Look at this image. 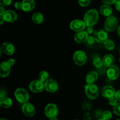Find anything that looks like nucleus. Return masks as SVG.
Instances as JSON below:
<instances>
[{"label":"nucleus","instance_id":"nucleus-1","mask_svg":"<svg viewBox=\"0 0 120 120\" xmlns=\"http://www.w3.org/2000/svg\"><path fill=\"white\" fill-rule=\"evenodd\" d=\"M99 19V14L96 9H91L87 11L84 14L83 21L85 23L86 27L92 26L97 24Z\"/></svg>","mask_w":120,"mask_h":120},{"label":"nucleus","instance_id":"nucleus-2","mask_svg":"<svg viewBox=\"0 0 120 120\" xmlns=\"http://www.w3.org/2000/svg\"><path fill=\"white\" fill-rule=\"evenodd\" d=\"M86 95L90 100H95L99 95L98 87L94 84H87L84 86Z\"/></svg>","mask_w":120,"mask_h":120},{"label":"nucleus","instance_id":"nucleus-3","mask_svg":"<svg viewBox=\"0 0 120 120\" xmlns=\"http://www.w3.org/2000/svg\"><path fill=\"white\" fill-rule=\"evenodd\" d=\"M15 98L19 103L24 104L28 102L29 99V95L26 89L23 88H18L15 90Z\"/></svg>","mask_w":120,"mask_h":120},{"label":"nucleus","instance_id":"nucleus-4","mask_svg":"<svg viewBox=\"0 0 120 120\" xmlns=\"http://www.w3.org/2000/svg\"><path fill=\"white\" fill-rule=\"evenodd\" d=\"M118 21L117 18L114 16H109L106 18L104 23V27L107 31L112 32L114 31L118 27Z\"/></svg>","mask_w":120,"mask_h":120},{"label":"nucleus","instance_id":"nucleus-5","mask_svg":"<svg viewBox=\"0 0 120 120\" xmlns=\"http://www.w3.org/2000/svg\"><path fill=\"white\" fill-rule=\"evenodd\" d=\"M73 59L76 65L79 66H82L85 64L86 62V54L83 51H77L74 54Z\"/></svg>","mask_w":120,"mask_h":120},{"label":"nucleus","instance_id":"nucleus-6","mask_svg":"<svg viewBox=\"0 0 120 120\" xmlns=\"http://www.w3.org/2000/svg\"><path fill=\"white\" fill-rule=\"evenodd\" d=\"M59 112V109L57 105L53 103L48 104L45 108V114L49 118L56 117Z\"/></svg>","mask_w":120,"mask_h":120},{"label":"nucleus","instance_id":"nucleus-7","mask_svg":"<svg viewBox=\"0 0 120 120\" xmlns=\"http://www.w3.org/2000/svg\"><path fill=\"white\" fill-rule=\"evenodd\" d=\"M94 37L95 40L99 43H104L109 37L107 31L103 29H97L94 33Z\"/></svg>","mask_w":120,"mask_h":120},{"label":"nucleus","instance_id":"nucleus-8","mask_svg":"<svg viewBox=\"0 0 120 120\" xmlns=\"http://www.w3.org/2000/svg\"><path fill=\"white\" fill-rule=\"evenodd\" d=\"M29 89L34 93L41 92L45 89V83L40 80H34L29 84Z\"/></svg>","mask_w":120,"mask_h":120},{"label":"nucleus","instance_id":"nucleus-9","mask_svg":"<svg viewBox=\"0 0 120 120\" xmlns=\"http://www.w3.org/2000/svg\"><path fill=\"white\" fill-rule=\"evenodd\" d=\"M86 27V25L84 21L80 20H73L70 24V29L76 32L84 31Z\"/></svg>","mask_w":120,"mask_h":120},{"label":"nucleus","instance_id":"nucleus-10","mask_svg":"<svg viewBox=\"0 0 120 120\" xmlns=\"http://www.w3.org/2000/svg\"><path fill=\"white\" fill-rule=\"evenodd\" d=\"M22 111L25 116L28 117H32L35 115L36 111L34 105L30 102H26L22 105Z\"/></svg>","mask_w":120,"mask_h":120},{"label":"nucleus","instance_id":"nucleus-11","mask_svg":"<svg viewBox=\"0 0 120 120\" xmlns=\"http://www.w3.org/2000/svg\"><path fill=\"white\" fill-rule=\"evenodd\" d=\"M120 69L117 66L113 65L109 67L107 71V75L108 78L111 80H116L119 77Z\"/></svg>","mask_w":120,"mask_h":120},{"label":"nucleus","instance_id":"nucleus-12","mask_svg":"<svg viewBox=\"0 0 120 120\" xmlns=\"http://www.w3.org/2000/svg\"><path fill=\"white\" fill-rule=\"evenodd\" d=\"M58 88V84L53 79H49L45 82V89L49 92H55L57 91Z\"/></svg>","mask_w":120,"mask_h":120},{"label":"nucleus","instance_id":"nucleus-13","mask_svg":"<svg viewBox=\"0 0 120 120\" xmlns=\"http://www.w3.org/2000/svg\"><path fill=\"white\" fill-rule=\"evenodd\" d=\"M0 16H2L3 17L5 22H10V23L15 22L18 18L17 14L13 10L5 11V12Z\"/></svg>","mask_w":120,"mask_h":120},{"label":"nucleus","instance_id":"nucleus-14","mask_svg":"<svg viewBox=\"0 0 120 120\" xmlns=\"http://www.w3.org/2000/svg\"><path fill=\"white\" fill-rule=\"evenodd\" d=\"M101 93L103 97H104L105 98L109 99L110 98L115 96L116 92L114 88L112 86L106 85L102 88Z\"/></svg>","mask_w":120,"mask_h":120},{"label":"nucleus","instance_id":"nucleus-15","mask_svg":"<svg viewBox=\"0 0 120 120\" xmlns=\"http://www.w3.org/2000/svg\"><path fill=\"white\" fill-rule=\"evenodd\" d=\"M11 66L8 62H1L0 64V75L2 77H7L10 74Z\"/></svg>","mask_w":120,"mask_h":120},{"label":"nucleus","instance_id":"nucleus-16","mask_svg":"<svg viewBox=\"0 0 120 120\" xmlns=\"http://www.w3.org/2000/svg\"><path fill=\"white\" fill-rule=\"evenodd\" d=\"M1 50L4 54L10 55L15 52V48L11 42H5L1 46Z\"/></svg>","mask_w":120,"mask_h":120},{"label":"nucleus","instance_id":"nucleus-17","mask_svg":"<svg viewBox=\"0 0 120 120\" xmlns=\"http://www.w3.org/2000/svg\"><path fill=\"white\" fill-rule=\"evenodd\" d=\"M88 37H89L88 33L85 31H82L76 32V34L75 35V37H74V39H75V41L77 43L82 44L87 42Z\"/></svg>","mask_w":120,"mask_h":120},{"label":"nucleus","instance_id":"nucleus-18","mask_svg":"<svg viewBox=\"0 0 120 120\" xmlns=\"http://www.w3.org/2000/svg\"><path fill=\"white\" fill-rule=\"evenodd\" d=\"M35 2L34 0H23L22 1V10L25 12H30L34 9Z\"/></svg>","mask_w":120,"mask_h":120},{"label":"nucleus","instance_id":"nucleus-19","mask_svg":"<svg viewBox=\"0 0 120 120\" xmlns=\"http://www.w3.org/2000/svg\"><path fill=\"white\" fill-rule=\"evenodd\" d=\"M98 78V73L95 71H91L87 74L86 81L87 84H94L97 81Z\"/></svg>","mask_w":120,"mask_h":120},{"label":"nucleus","instance_id":"nucleus-20","mask_svg":"<svg viewBox=\"0 0 120 120\" xmlns=\"http://www.w3.org/2000/svg\"><path fill=\"white\" fill-rule=\"evenodd\" d=\"M100 12L103 16L109 17L112 15V9L109 5L104 4L101 6L100 8Z\"/></svg>","mask_w":120,"mask_h":120},{"label":"nucleus","instance_id":"nucleus-21","mask_svg":"<svg viewBox=\"0 0 120 120\" xmlns=\"http://www.w3.org/2000/svg\"><path fill=\"white\" fill-rule=\"evenodd\" d=\"M114 61V57L111 54H106L105 55H104L103 59V65L107 67H110L113 65Z\"/></svg>","mask_w":120,"mask_h":120},{"label":"nucleus","instance_id":"nucleus-22","mask_svg":"<svg viewBox=\"0 0 120 120\" xmlns=\"http://www.w3.org/2000/svg\"><path fill=\"white\" fill-rule=\"evenodd\" d=\"M44 20V17L42 13L39 12H35L32 15V21L35 24H40L42 23Z\"/></svg>","mask_w":120,"mask_h":120},{"label":"nucleus","instance_id":"nucleus-23","mask_svg":"<svg viewBox=\"0 0 120 120\" xmlns=\"http://www.w3.org/2000/svg\"><path fill=\"white\" fill-rule=\"evenodd\" d=\"M0 104L3 108H9L12 105V100L8 96H5L0 100Z\"/></svg>","mask_w":120,"mask_h":120},{"label":"nucleus","instance_id":"nucleus-24","mask_svg":"<svg viewBox=\"0 0 120 120\" xmlns=\"http://www.w3.org/2000/svg\"><path fill=\"white\" fill-rule=\"evenodd\" d=\"M92 104H91V101H89V100H85L83 102L82 105V109L83 111L86 112H88L92 108Z\"/></svg>","mask_w":120,"mask_h":120},{"label":"nucleus","instance_id":"nucleus-25","mask_svg":"<svg viewBox=\"0 0 120 120\" xmlns=\"http://www.w3.org/2000/svg\"><path fill=\"white\" fill-rule=\"evenodd\" d=\"M49 73L47 71H41V72L39 74L38 78L39 80H40L41 81L43 82V83L46 82L48 80H49Z\"/></svg>","mask_w":120,"mask_h":120},{"label":"nucleus","instance_id":"nucleus-26","mask_svg":"<svg viewBox=\"0 0 120 120\" xmlns=\"http://www.w3.org/2000/svg\"><path fill=\"white\" fill-rule=\"evenodd\" d=\"M104 45L105 48L108 50H112L115 48V43L112 40L110 39H107L104 42Z\"/></svg>","mask_w":120,"mask_h":120},{"label":"nucleus","instance_id":"nucleus-27","mask_svg":"<svg viewBox=\"0 0 120 120\" xmlns=\"http://www.w3.org/2000/svg\"><path fill=\"white\" fill-rule=\"evenodd\" d=\"M93 64L94 67H96V68H101L102 66L103 65V60H101L100 57L95 58L93 60Z\"/></svg>","mask_w":120,"mask_h":120},{"label":"nucleus","instance_id":"nucleus-28","mask_svg":"<svg viewBox=\"0 0 120 120\" xmlns=\"http://www.w3.org/2000/svg\"><path fill=\"white\" fill-rule=\"evenodd\" d=\"M101 118L104 120H110L112 118V113L110 111H104L102 114Z\"/></svg>","mask_w":120,"mask_h":120},{"label":"nucleus","instance_id":"nucleus-29","mask_svg":"<svg viewBox=\"0 0 120 120\" xmlns=\"http://www.w3.org/2000/svg\"><path fill=\"white\" fill-rule=\"evenodd\" d=\"M91 1V0H78V3L81 7H86L90 4Z\"/></svg>","mask_w":120,"mask_h":120},{"label":"nucleus","instance_id":"nucleus-30","mask_svg":"<svg viewBox=\"0 0 120 120\" xmlns=\"http://www.w3.org/2000/svg\"><path fill=\"white\" fill-rule=\"evenodd\" d=\"M113 112L116 115L120 116V103H117L113 107Z\"/></svg>","mask_w":120,"mask_h":120},{"label":"nucleus","instance_id":"nucleus-31","mask_svg":"<svg viewBox=\"0 0 120 120\" xmlns=\"http://www.w3.org/2000/svg\"><path fill=\"white\" fill-rule=\"evenodd\" d=\"M12 0H0V4L3 7H8L11 4Z\"/></svg>","mask_w":120,"mask_h":120},{"label":"nucleus","instance_id":"nucleus-32","mask_svg":"<svg viewBox=\"0 0 120 120\" xmlns=\"http://www.w3.org/2000/svg\"><path fill=\"white\" fill-rule=\"evenodd\" d=\"M117 101L118 100L116 98V96H113L112 98H110L109 99V103L110 105L111 106H115L117 104Z\"/></svg>","mask_w":120,"mask_h":120},{"label":"nucleus","instance_id":"nucleus-33","mask_svg":"<svg viewBox=\"0 0 120 120\" xmlns=\"http://www.w3.org/2000/svg\"><path fill=\"white\" fill-rule=\"evenodd\" d=\"M83 120H92V116L89 112H87L83 115Z\"/></svg>","mask_w":120,"mask_h":120},{"label":"nucleus","instance_id":"nucleus-34","mask_svg":"<svg viewBox=\"0 0 120 120\" xmlns=\"http://www.w3.org/2000/svg\"><path fill=\"white\" fill-rule=\"evenodd\" d=\"M95 41H96V40H95L94 37L93 36H89L87 40V42L89 45H93Z\"/></svg>","mask_w":120,"mask_h":120},{"label":"nucleus","instance_id":"nucleus-35","mask_svg":"<svg viewBox=\"0 0 120 120\" xmlns=\"http://www.w3.org/2000/svg\"><path fill=\"white\" fill-rule=\"evenodd\" d=\"M103 2L107 5L115 4L118 0H101Z\"/></svg>","mask_w":120,"mask_h":120},{"label":"nucleus","instance_id":"nucleus-36","mask_svg":"<svg viewBox=\"0 0 120 120\" xmlns=\"http://www.w3.org/2000/svg\"><path fill=\"white\" fill-rule=\"evenodd\" d=\"M14 7L17 9H22V2L17 1L14 4Z\"/></svg>","mask_w":120,"mask_h":120},{"label":"nucleus","instance_id":"nucleus-37","mask_svg":"<svg viewBox=\"0 0 120 120\" xmlns=\"http://www.w3.org/2000/svg\"><path fill=\"white\" fill-rule=\"evenodd\" d=\"M86 31L88 33V34H91L94 32V28L92 26L90 27H87Z\"/></svg>","mask_w":120,"mask_h":120},{"label":"nucleus","instance_id":"nucleus-38","mask_svg":"<svg viewBox=\"0 0 120 120\" xmlns=\"http://www.w3.org/2000/svg\"><path fill=\"white\" fill-rule=\"evenodd\" d=\"M6 95H7V92H6V91L4 90L3 89H1V92H0V100L7 96Z\"/></svg>","mask_w":120,"mask_h":120},{"label":"nucleus","instance_id":"nucleus-39","mask_svg":"<svg viewBox=\"0 0 120 120\" xmlns=\"http://www.w3.org/2000/svg\"><path fill=\"white\" fill-rule=\"evenodd\" d=\"M102 114L103 112L100 111V110H97L96 111V114H95V116H96V118H97L100 119V118H101V116H102Z\"/></svg>","mask_w":120,"mask_h":120},{"label":"nucleus","instance_id":"nucleus-40","mask_svg":"<svg viewBox=\"0 0 120 120\" xmlns=\"http://www.w3.org/2000/svg\"><path fill=\"white\" fill-rule=\"evenodd\" d=\"M7 62H8V63L9 64V65H10L11 67H12V66L14 65V64H15V60H14V59H13V58L9 59V60H8V61H7Z\"/></svg>","mask_w":120,"mask_h":120},{"label":"nucleus","instance_id":"nucleus-41","mask_svg":"<svg viewBox=\"0 0 120 120\" xmlns=\"http://www.w3.org/2000/svg\"><path fill=\"white\" fill-rule=\"evenodd\" d=\"M116 5V8L118 11L120 12V0H118V1L116 2V3L115 4Z\"/></svg>","mask_w":120,"mask_h":120},{"label":"nucleus","instance_id":"nucleus-42","mask_svg":"<svg viewBox=\"0 0 120 120\" xmlns=\"http://www.w3.org/2000/svg\"><path fill=\"white\" fill-rule=\"evenodd\" d=\"M116 98H117V100H118V101L120 102V90L117 91L116 93V95H115Z\"/></svg>","mask_w":120,"mask_h":120},{"label":"nucleus","instance_id":"nucleus-43","mask_svg":"<svg viewBox=\"0 0 120 120\" xmlns=\"http://www.w3.org/2000/svg\"><path fill=\"white\" fill-rule=\"evenodd\" d=\"M5 10L4 7L1 5V7H0V15H2L5 12Z\"/></svg>","mask_w":120,"mask_h":120},{"label":"nucleus","instance_id":"nucleus-44","mask_svg":"<svg viewBox=\"0 0 120 120\" xmlns=\"http://www.w3.org/2000/svg\"><path fill=\"white\" fill-rule=\"evenodd\" d=\"M5 22V20H4L3 17H2V16H0V24L2 25Z\"/></svg>","mask_w":120,"mask_h":120},{"label":"nucleus","instance_id":"nucleus-45","mask_svg":"<svg viewBox=\"0 0 120 120\" xmlns=\"http://www.w3.org/2000/svg\"><path fill=\"white\" fill-rule=\"evenodd\" d=\"M49 120H58L57 118L56 117H53V118H49Z\"/></svg>","mask_w":120,"mask_h":120},{"label":"nucleus","instance_id":"nucleus-46","mask_svg":"<svg viewBox=\"0 0 120 120\" xmlns=\"http://www.w3.org/2000/svg\"><path fill=\"white\" fill-rule=\"evenodd\" d=\"M118 35H119V36H120V25L119 26V27H118Z\"/></svg>","mask_w":120,"mask_h":120},{"label":"nucleus","instance_id":"nucleus-47","mask_svg":"<svg viewBox=\"0 0 120 120\" xmlns=\"http://www.w3.org/2000/svg\"><path fill=\"white\" fill-rule=\"evenodd\" d=\"M0 120H7V119H6V118H1Z\"/></svg>","mask_w":120,"mask_h":120},{"label":"nucleus","instance_id":"nucleus-48","mask_svg":"<svg viewBox=\"0 0 120 120\" xmlns=\"http://www.w3.org/2000/svg\"><path fill=\"white\" fill-rule=\"evenodd\" d=\"M97 120H103V119H102V118H100V119H98Z\"/></svg>","mask_w":120,"mask_h":120},{"label":"nucleus","instance_id":"nucleus-49","mask_svg":"<svg viewBox=\"0 0 120 120\" xmlns=\"http://www.w3.org/2000/svg\"><path fill=\"white\" fill-rule=\"evenodd\" d=\"M119 51H120V48H119Z\"/></svg>","mask_w":120,"mask_h":120},{"label":"nucleus","instance_id":"nucleus-50","mask_svg":"<svg viewBox=\"0 0 120 120\" xmlns=\"http://www.w3.org/2000/svg\"><path fill=\"white\" fill-rule=\"evenodd\" d=\"M120 120V119H117V120Z\"/></svg>","mask_w":120,"mask_h":120},{"label":"nucleus","instance_id":"nucleus-51","mask_svg":"<svg viewBox=\"0 0 120 120\" xmlns=\"http://www.w3.org/2000/svg\"></svg>","mask_w":120,"mask_h":120},{"label":"nucleus","instance_id":"nucleus-52","mask_svg":"<svg viewBox=\"0 0 120 120\" xmlns=\"http://www.w3.org/2000/svg\"></svg>","mask_w":120,"mask_h":120},{"label":"nucleus","instance_id":"nucleus-53","mask_svg":"<svg viewBox=\"0 0 120 120\" xmlns=\"http://www.w3.org/2000/svg\"></svg>","mask_w":120,"mask_h":120}]
</instances>
